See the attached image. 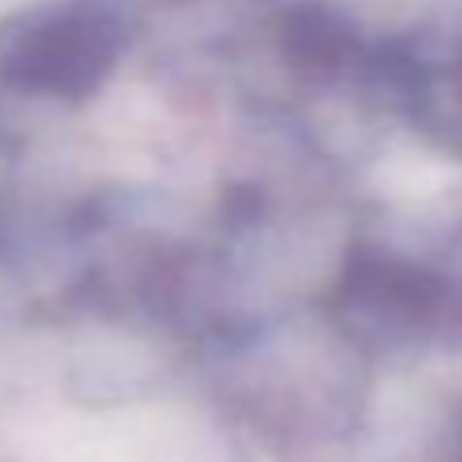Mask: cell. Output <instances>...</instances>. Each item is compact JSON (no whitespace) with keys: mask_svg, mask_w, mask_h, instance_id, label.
Listing matches in <instances>:
<instances>
[{"mask_svg":"<svg viewBox=\"0 0 462 462\" xmlns=\"http://www.w3.org/2000/svg\"><path fill=\"white\" fill-rule=\"evenodd\" d=\"M118 13L102 0H57L0 24V94L16 102H81L122 53Z\"/></svg>","mask_w":462,"mask_h":462,"instance_id":"cell-1","label":"cell"},{"mask_svg":"<svg viewBox=\"0 0 462 462\" xmlns=\"http://www.w3.org/2000/svg\"><path fill=\"white\" fill-rule=\"evenodd\" d=\"M458 86H462V61H458Z\"/></svg>","mask_w":462,"mask_h":462,"instance_id":"cell-5","label":"cell"},{"mask_svg":"<svg viewBox=\"0 0 462 462\" xmlns=\"http://www.w3.org/2000/svg\"><path fill=\"white\" fill-rule=\"evenodd\" d=\"M434 462H462V418L455 426H450V434L442 439V447H439V458Z\"/></svg>","mask_w":462,"mask_h":462,"instance_id":"cell-4","label":"cell"},{"mask_svg":"<svg viewBox=\"0 0 462 462\" xmlns=\"http://www.w3.org/2000/svg\"><path fill=\"white\" fill-rule=\"evenodd\" d=\"M284 49L304 69H341L357 53V37L341 21H333V16H320L304 8V13L288 16Z\"/></svg>","mask_w":462,"mask_h":462,"instance_id":"cell-3","label":"cell"},{"mask_svg":"<svg viewBox=\"0 0 462 462\" xmlns=\"http://www.w3.org/2000/svg\"><path fill=\"white\" fill-rule=\"evenodd\" d=\"M337 312L374 341H410L434 333L450 312V300L434 272L385 255H361L345 268Z\"/></svg>","mask_w":462,"mask_h":462,"instance_id":"cell-2","label":"cell"}]
</instances>
